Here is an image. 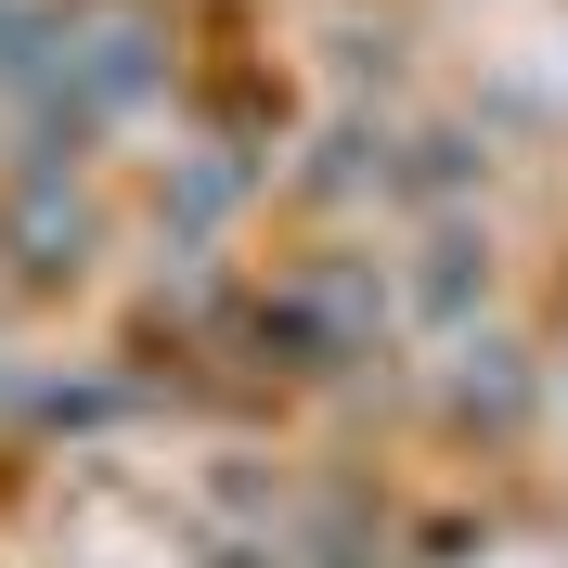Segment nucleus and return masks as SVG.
Returning a JSON list of instances; mask_svg holds the SVG:
<instances>
[{
    "label": "nucleus",
    "instance_id": "nucleus-1",
    "mask_svg": "<svg viewBox=\"0 0 568 568\" xmlns=\"http://www.w3.org/2000/svg\"><path fill=\"white\" fill-rule=\"evenodd\" d=\"M155 78H169V27H155V0H65V13H52V65H39V91L65 104V130L130 116Z\"/></svg>",
    "mask_w": 568,
    "mask_h": 568
},
{
    "label": "nucleus",
    "instance_id": "nucleus-2",
    "mask_svg": "<svg viewBox=\"0 0 568 568\" xmlns=\"http://www.w3.org/2000/svg\"><path fill=\"white\" fill-rule=\"evenodd\" d=\"M91 246H104V220H91V181H78L65 155H27V169H13V194H0V258H13L27 284H65Z\"/></svg>",
    "mask_w": 568,
    "mask_h": 568
},
{
    "label": "nucleus",
    "instance_id": "nucleus-3",
    "mask_svg": "<svg viewBox=\"0 0 568 568\" xmlns=\"http://www.w3.org/2000/svg\"><path fill=\"white\" fill-rule=\"evenodd\" d=\"M272 336L297 362H362L375 336H388V272H375V258H323L311 284H284Z\"/></svg>",
    "mask_w": 568,
    "mask_h": 568
},
{
    "label": "nucleus",
    "instance_id": "nucleus-4",
    "mask_svg": "<svg viewBox=\"0 0 568 568\" xmlns=\"http://www.w3.org/2000/svg\"><path fill=\"white\" fill-rule=\"evenodd\" d=\"M439 414L453 426H517L530 414V362L504 349V336H465V349L439 362Z\"/></svg>",
    "mask_w": 568,
    "mask_h": 568
},
{
    "label": "nucleus",
    "instance_id": "nucleus-5",
    "mask_svg": "<svg viewBox=\"0 0 568 568\" xmlns=\"http://www.w3.org/2000/svg\"><path fill=\"white\" fill-rule=\"evenodd\" d=\"M478 284H491V246H478L465 220H439V233H426V258H414V311H439V323H453Z\"/></svg>",
    "mask_w": 568,
    "mask_h": 568
},
{
    "label": "nucleus",
    "instance_id": "nucleus-6",
    "mask_svg": "<svg viewBox=\"0 0 568 568\" xmlns=\"http://www.w3.org/2000/svg\"><path fill=\"white\" fill-rule=\"evenodd\" d=\"M465 169H478V142H465V130H426V142H414V181H426V194H453Z\"/></svg>",
    "mask_w": 568,
    "mask_h": 568
},
{
    "label": "nucleus",
    "instance_id": "nucleus-7",
    "mask_svg": "<svg viewBox=\"0 0 568 568\" xmlns=\"http://www.w3.org/2000/svg\"><path fill=\"white\" fill-rule=\"evenodd\" d=\"M220 207H233V169H194V181H181V220H194V233H207Z\"/></svg>",
    "mask_w": 568,
    "mask_h": 568
},
{
    "label": "nucleus",
    "instance_id": "nucleus-8",
    "mask_svg": "<svg viewBox=\"0 0 568 568\" xmlns=\"http://www.w3.org/2000/svg\"><path fill=\"white\" fill-rule=\"evenodd\" d=\"M207 568H284V556H258V542H233V556H207Z\"/></svg>",
    "mask_w": 568,
    "mask_h": 568
}]
</instances>
